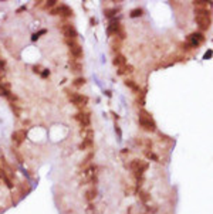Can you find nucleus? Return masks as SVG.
Returning <instances> with one entry per match:
<instances>
[{
	"label": "nucleus",
	"instance_id": "4be33fe9",
	"mask_svg": "<svg viewBox=\"0 0 213 214\" xmlns=\"http://www.w3.org/2000/svg\"><path fill=\"white\" fill-rule=\"evenodd\" d=\"M139 198H141V201L146 203V201H148L151 197L148 196V193H145V192H139Z\"/></svg>",
	"mask_w": 213,
	"mask_h": 214
},
{
	"label": "nucleus",
	"instance_id": "7ed1b4c3",
	"mask_svg": "<svg viewBox=\"0 0 213 214\" xmlns=\"http://www.w3.org/2000/svg\"><path fill=\"white\" fill-rule=\"evenodd\" d=\"M139 125H141L145 131H149V132H154L156 129V125H155V122H154V119H152L151 114L146 112L145 109H141V111H139Z\"/></svg>",
	"mask_w": 213,
	"mask_h": 214
},
{
	"label": "nucleus",
	"instance_id": "20e7f679",
	"mask_svg": "<svg viewBox=\"0 0 213 214\" xmlns=\"http://www.w3.org/2000/svg\"><path fill=\"white\" fill-rule=\"evenodd\" d=\"M61 31L63 34H64L65 37V43H67L68 45L73 44V43H77V30L74 29V26L73 24H63L61 26Z\"/></svg>",
	"mask_w": 213,
	"mask_h": 214
},
{
	"label": "nucleus",
	"instance_id": "a878e982",
	"mask_svg": "<svg viewBox=\"0 0 213 214\" xmlns=\"http://www.w3.org/2000/svg\"><path fill=\"white\" fill-rule=\"evenodd\" d=\"M92 157H94V153H92V152H91V153L88 155V156L85 157L84 160H83V166H85V165H87V163H90V160L92 159Z\"/></svg>",
	"mask_w": 213,
	"mask_h": 214
},
{
	"label": "nucleus",
	"instance_id": "bb28decb",
	"mask_svg": "<svg viewBox=\"0 0 213 214\" xmlns=\"http://www.w3.org/2000/svg\"><path fill=\"white\" fill-rule=\"evenodd\" d=\"M146 156H148L149 157V159H154V160H155V162H158V156H156V155L155 153H152V152H146Z\"/></svg>",
	"mask_w": 213,
	"mask_h": 214
},
{
	"label": "nucleus",
	"instance_id": "b1692460",
	"mask_svg": "<svg viewBox=\"0 0 213 214\" xmlns=\"http://www.w3.org/2000/svg\"><path fill=\"white\" fill-rule=\"evenodd\" d=\"M41 34H45V30H41V31H39V33H36V34H33V35H31V40H33V41H36V40L39 39V37H40Z\"/></svg>",
	"mask_w": 213,
	"mask_h": 214
},
{
	"label": "nucleus",
	"instance_id": "0eeeda50",
	"mask_svg": "<svg viewBox=\"0 0 213 214\" xmlns=\"http://www.w3.org/2000/svg\"><path fill=\"white\" fill-rule=\"evenodd\" d=\"M51 16H61V17H70L73 16V10L70 9L68 6L63 4V6H58V7H54V9L50 10Z\"/></svg>",
	"mask_w": 213,
	"mask_h": 214
},
{
	"label": "nucleus",
	"instance_id": "1a4fd4ad",
	"mask_svg": "<svg viewBox=\"0 0 213 214\" xmlns=\"http://www.w3.org/2000/svg\"><path fill=\"white\" fill-rule=\"evenodd\" d=\"M186 41H187V44H191L193 48H196L197 45H200L205 41V35L202 34V33H192L191 35H187Z\"/></svg>",
	"mask_w": 213,
	"mask_h": 214
},
{
	"label": "nucleus",
	"instance_id": "f3484780",
	"mask_svg": "<svg viewBox=\"0 0 213 214\" xmlns=\"http://www.w3.org/2000/svg\"><path fill=\"white\" fill-rule=\"evenodd\" d=\"M91 146H92V139H91V137H84L83 143L80 145V149L85 150V149H88V147H91Z\"/></svg>",
	"mask_w": 213,
	"mask_h": 214
},
{
	"label": "nucleus",
	"instance_id": "4468645a",
	"mask_svg": "<svg viewBox=\"0 0 213 214\" xmlns=\"http://www.w3.org/2000/svg\"><path fill=\"white\" fill-rule=\"evenodd\" d=\"M125 64H126V58H125V55H122V54H116L115 57H114V65H116L118 68L122 67V65H125Z\"/></svg>",
	"mask_w": 213,
	"mask_h": 214
},
{
	"label": "nucleus",
	"instance_id": "f257e3e1",
	"mask_svg": "<svg viewBox=\"0 0 213 214\" xmlns=\"http://www.w3.org/2000/svg\"><path fill=\"white\" fill-rule=\"evenodd\" d=\"M195 20L200 30H207L210 27V10L209 9H196Z\"/></svg>",
	"mask_w": 213,
	"mask_h": 214
},
{
	"label": "nucleus",
	"instance_id": "473e14b6",
	"mask_svg": "<svg viewBox=\"0 0 213 214\" xmlns=\"http://www.w3.org/2000/svg\"><path fill=\"white\" fill-rule=\"evenodd\" d=\"M24 10H26V7H20V9L17 10V12H19V13H20V12H24Z\"/></svg>",
	"mask_w": 213,
	"mask_h": 214
},
{
	"label": "nucleus",
	"instance_id": "2f4dec72",
	"mask_svg": "<svg viewBox=\"0 0 213 214\" xmlns=\"http://www.w3.org/2000/svg\"><path fill=\"white\" fill-rule=\"evenodd\" d=\"M210 55H212V51H210V50H209V51H207L206 54H205V60H207V58H210Z\"/></svg>",
	"mask_w": 213,
	"mask_h": 214
},
{
	"label": "nucleus",
	"instance_id": "f8f14e48",
	"mask_svg": "<svg viewBox=\"0 0 213 214\" xmlns=\"http://www.w3.org/2000/svg\"><path fill=\"white\" fill-rule=\"evenodd\" d=\"M120 21H118V20H111L110 21V26H108V29H107V33H108V35H115V33H116V30L120 29Z\"/></svg>",
	"mask_w": 213,
	"mask_h": 214
},
{
	"label": "nucleus",
	"instance_id": "9b49d317",
	"mask_svg": "<svg viewBox=\"0 0 213 214\" xmlns=\"http://www.w3.org/2000/svg\"><path fill=\"white\" fill-rule=\"evenodd\" d=\"M68 47H70V54L73 58L80 60V58L83 57V48H81V45L78 44V43H73V44H70Z\"/></svg>",
	"mask_w": 213,
	"mask_h": 214
},
{
	"label": "nucleus",
	"instance_id": "f03ea898",
	"mask_svg": "<svg viewBox=\"0 0 213 214\" xmlns=\"http://www.w3.org/2000/svg\"><path fill=\"white\" fill-rule=\"evenodd\" d=\"M148 167H149L148 162H144V160H139V159H134L132 162L129 163V169H131V172L136 177V180L144 179V173L146 172Z\"/></svg>",
	"mask_w": 213,
	"mask_h": 214
},
{
	"label": "nucleus",
	"instance_id": "5701e85b",
	"mask_svg": "<svg viewBox=\"0 0 213 214\" xmlns=\"http://www.w3.org/2000/svg\"><path fill=\"white\" fill-rule=\"evenodd\" d=\"M114 14H116V9H110V10H105V16H107V17H112Z\"/></svg>",
	"mask_w": 213,
	"mask_h": 214
},
{
	"label": "nucleus",
	"instance_id": "412c9836",
	"mask_svg": "<svg viewBox=\"0 0 213 214\" xmlns=\"http://www.w3.org/2000/svg\"><path fill=\"white\" fill-rule=\"evenodd\" d=\"M57 0H49V2H45V7L47 9H54L55 6H57Z\"/></svg>",
	"mask_w": 213,
	"mask_h": 214
},
{
	"label": "nucleus",
	"instance_id": "dca6fc26",
	"mask_svg": "<svg viewBox=\"0 0 213 214\" xmlns=\"http://www.w3.org/2000/svg\"><path fill=\"white\" fill-rule=\"evenodd\" d=\"M131 72H134V67H132V65L125 64V65H122V67L118 68V75H124V74H131Z\"/></svg>",
	"mask_w": 213,
	"mask_h": 214
},
{
	"label": "nucleus",
	"instance_id": "423d86ee",
	"mask_svg": "<svg viewBox=\"0 0 213 214\" xmlns=\"http://www.w3.org/2000/svg\"><path fill=\"white\" fill-rule=\"evenodd\" d=\"M75 121L83 126V128H88L91 125V114L90 112H85V111H81L78 114H75Z\"/></svg>",
	"mask_w": 213,
	"mask_h": 214
},
{
	"label": "nucleus",
	"instance_id": "c85d7f7f",
	"mask_svg": "<svg viewBox=\"0 0 213 214\" xmlns=\"http://www.w3.org/2000/svg\"><path fill=\"white\" fill-rule=\"evenodd\" d=\"M33 70H34V72L36 74H41V67H40V65H34V67H33Z\"/></svg>",
	"mask_w": 213,
	"mask_h": 214
},
{
	"label": "nucleus",
	"instance_id": "393cba45",
	"mask_svg": "<svg viewBox=\"0 0 213 214\" xmlns=\"http://www.w3.org/2000/svg\"><path fill=\"white\" fill-rule=\"evenodd\" d=\"M120 48H121V43H120V41L116 43V40H115V41L112 43V50H114V51L118 53V51H120Z\"/></svg>",
	"mask_w": 213,
	"mask_h": 214
},
{
	"label": "nucleus",
	"instance_id": "ddd939ff",
	"mask_svg": "<svg viewBox=\"0 0 213 214\" xmlns=\"http://www.w3.org/2000/svg\"><path fill=\"white\" fill-rule=\"evenodd\" d=\"M70 65H71V71L75 74L81 72L83 71V64H81L80 60H75V58H71L70 60Z\"/></svg>",
	"mask_w": 213,
	"mask_h": 214
},
{
	"label": "nucleus",
	"instance_id": "39448f33",
	"mask_svg": "<svg viewBox=\"0 0 213 214\" xmlns=\"http://www.w3.org/2000/svg\"><path fill=\"white\" fill-rule=\"evenodd\" d=\"M67 95H68V99H70L75 106H78V108H84V106L88 104V98L85 95H83V94L67 91Z\"/></svg>",
	"mask_w": 213,
	"mask_h": 214
},
{
	"label": "nucleus",
	"instance_id": "aec40b11",
	"mask_svg": "<svg viewBox=\"0 0 213 214\" xmlns=\"http://www.w3.org/2000/svg\"><path fill=\"white\" fill-rule=\"evenodd\" d=\"M142 9H134V10H131V17L132 19H135V17H141L142 16Z\"/></svg>",
	"mask_w": 213,
	"mask_h": 214
},
{
	"label": "nucleus",
	"instance_id": "cd10ccee",
	"mask_svg": "<svg viewBox=\"0 0 213 214\" xmlns=\"http://www.w3.org/2000/svg\"><path fill=\"white\" fill-rule=\"evenodd\" d=\"M40 75H41L43 78H47V77L50 75V71H49V70H43V72L40 74Z\"/></svg>",
	"mask_w": 213,
	"mask_h": 214
},
{
	"label": "nucleus",
	"instance_id": "9d476101",
	"mask_svg": "<svg viewBox=\"0 0 213 214\" xmlns=\"http://www.w3.org/2000/svg\"><path fill=\"white\" fill-rule=\"evenodd\" d=\"M27 136V132L24 131V129H20V131H16L13 132V135H12V139H13V143L16 145V146H20V145L24 142V139H26Z\"/></svg>",
	"mask_w": 213,
	"mask_h": 214
},
{
	"label": "nucleus",
	"instance_id": "a211bd4d",
	"mask_svg": "<svg viewBox=\"0 0 213 214\" xmlns=\"http://www.w3.org/2000/svg\"><path fill=\"white\" fill-rule=\"evenodd\" d=\"M125 85H126V86H129V88H131L132 91H135V92H139V86L135 84V81H132V80H126V81H125Z\"/></svg>",
	"mask_w": 213,
	"mask_h": 214
},
{
	"label": "nucleus",
	"instance_id": "6e6552de",
	"mask_svg": "<svg viewBox=\"0 0 213 214\" xmlns=\"http://www.w3.org/2000/svg\"><path fill=\"white\" fill-rule=\"evenodd\" d=\"M0 95L9 98L10 101L16 99V96H13V94H12V91H10V84L2 77H0Z\"/></svg>",
	"mask_w": 213,
	"mask_h": 214
},
{
	"label": "nucleus",
	"instance_id": "7c9ffc66",
	"mask_svg": "<svg viewBox=\"0 0 213 214\" xmlns=\"http://www.w3.org/2000/svg\"><path fill=\"white\" fill-rule=\"evenodd\" d=\"M115 132L116 133H118V136H122V133H121V129H120V126H118V125H115Z\"/></svg>",
	"mask_w": 213,
	"mask_h": 214
},
{
	"label": "nucleus",
	"instance_id": "6ab92c4d",
	"mask_svg": "<svg viewBox=\"0 0 213 214\" xmlns=\"http://www.w3.org/2000/svg\"><path fill=\"white\" fill-rule=\"evenodd\" d=\"M85 84V78H83V77H80V78H75L74 81H73V85L74 86H77V88H80V86H83Z\"/></svg>",
	"mask_w": 213,
	"mask_h": 214
},
{
	"label": "nucleus",
	"instance_id": "2eb2a0df",
	"mask_svg": "<svg viewBox=\"0 0 213 214\" xmlns=\"http://www.w3.org/2000/svg\"><path fill=\"white\" fill-rule=\"evenodd\" d=\"M95 197H97V190L94 187H91V188H88L87 192H85V200L87 201H94L95 200Z\"/></svg>",
	"mask_w": 213,
	"mask_h": 214
},
{
	"label": "nucleus",
	"instance_id": "c756f323",
	"mask_svg": "<svg viewBox=\"0 0 213 214\" xmlns=\"http://www.w3.org/2000/svg\"><path fill=\"white\" fill-rule=\"evenodd\" d=\"M4 68H6V61H4V60H0V70L4 71Z\"/></svg>",
	"mask_w": 213,
	"mask_h": 214
}]
</instances>
